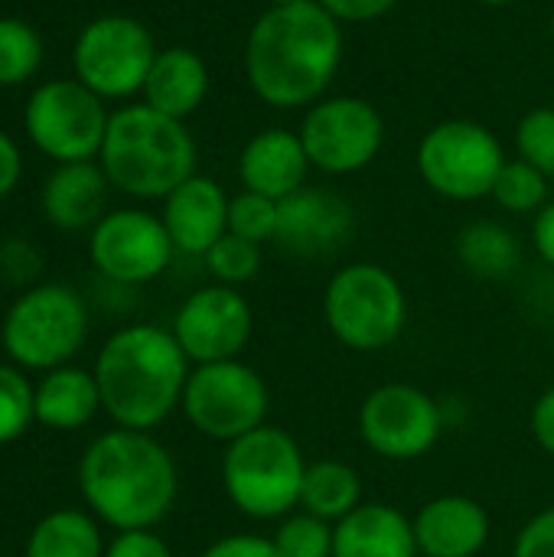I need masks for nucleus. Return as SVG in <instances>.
<instances>
[{
  "mask_svg": "<svg viewBox=\"0 0 554 557\" xmlns=\"http://www.w3.org/2000/svg\"><path fill=\"white\" fill-rule=\"evenodd\" d=\"M343 62V26L317 3L268 7L245 39L251 91L281 111L310 108L333 85Z\"/></svg>",
  "mask_w": 554,
  "mask_h": 557,
  "instance_id": "1",
  "label": "nucleus"
},
{
  "mask_svg": "<svg viewBox=\"0 0 554 557\" xmlns=\"http://www.w3.org/2000/svg\"><path fill=\"white\" fill-rule=\"evenodd\" d=\"M78 486L91 512L118 532L153 529L176 503V463L150 431H108L78 463Z\"/></svg>",
  "mask_w": 554,
  "mask_h": 557,
  "instance_id": "2",
  "label": "nucleus"
},
{
  "mask_svg": "<svg viewBox=\"0 0 554 557\" xmlns=\"http://www.w3.org/2000/svg\"><path fill=\"white\" fill-rule=\"evenodd\" d=\"M189 359L170 330L134 323L118 330L98 352L95 382L101 408L127 431H150L183 401Z\"/></svg>",
  "mask_w": 554,
  "mask_h": 557,
  "instance_id": "3",
  "label": "nucleus"
},
{
  "mask_svg": "<svg viewBox=\"0 0 554 557\" xmlns=\"http://www.w3.org/2000/svg\"><path fill=\"white\" fill-rule=\"evenodd\" d=\"M98 160L114 189L134 199H167L196 176V140L183 121L140 101L111 114Z\"/></svg>",
  "mask_w": 554,
  "mask_h": 557,
  "instance_id": "4",
  "label": "nucleus"
},
{
  "mask_svg": "<svg viewBox=\"0 0 554 557\" xmlns=\"http://www.w3.org/2000/svg\"><path fill=\"white\" fill-rule=\"evenodd\" d=\"M304 473V450L281 428L264 424L225 444L222 486L229 503L248 519H284L294 506H300Z\"/></svg>",
  "mask_w": 554,
  "mask_h": 557,
  "instance_id": "5",
  "label": "nucleus"
},
{
  "mask_svg": "<svg viewBox=\"0 0 554 557\" xmlns=\"http://www.w3.org/2000/svg\"><path fill=\"white\" fill-rule=\"evenodd\" d=\"M330 333L356 352L389 349L408 323V297L392 271L372 261L340 268L323 290Z\"/></svg>",
  "mask_w": 554,
  "mask_h": 557,
  "instance_id": "6",
  "label": "nucleus"
},
{
  "mask_svg": "<svg viewBox=\"0 0 554 557\" xmlns=\"http://www.w3.org/2000/svg\"><path fill=\"white\" fill-rule=\"evenodd\" d=\"M88 310L65 284L26 290L3 317V349L23 369H62L85 343Z\"/></svg>",
  "mask_w": 554,
  "mask_h": 557,
  "instance_id": "7",
  "label": "nucleus"
},
{
  "mask_svg": "<svg viewBox=\"0 0 554 557\" xmlns=\"http://www.w3.org/2000/svg\"><path fill=\"white\" fill-rule=\"evenodd\" d=\"M506 166L500 137L467 117L434 124L418 144V173L444 199L473 202L493 196L496 176Z\"/></svg>",
  "mask_w": 554,
  "mask_h": 557,
  "instance_id": "8",
  "label": "nucleus"
},
{
  "mask_svg": "<svg viewBox=\"0 0 554 557\" xmlns=\"http://www.w3.org/2000/svg\"><path fill=\"white\" fill-rule=\"evenodd\" d=\"M186 421L209 441L232 444L268 424L271 395L258 369L242 359L196 366L183 388Z\"/></svg>",
  "mask_w": 554,
  "mask_h": 557,
  "instance_id": "9",
  "label": "nucleus"
},
{
  "mask_svg": "<svg viewBox=\"0 0 554 557\" xmlns=\"http://www.w3.org/2000/svg\"><path fill=\"white\" fill-rule=\"evenodd\" d=\"M29 140L59 163H82L101 153L108 121L104 98H98L78 78L42 82L26 101Z\"/></svg>",
  "mask_w": 554,
  "mask_h": 557,
  "instance_id": "10",
  "label": "nucleus"
},
{
  "mask_svg": "<svg viewBox=\"0 0 554 557\" xmlns=\"http://www.w3.org/2000/svg\"><path fill=\"white\" fill-rule=\"evenodd\" d=\"M150 29L124 13L91 20L72 49V65L82 85L98 98H131L144 91L150 65L157 59Z\"/></svg>",
  "mask_w": 554,
  "mask_h": 557,
  "instance_id": "11",
  "label": "nucleus"
},
{
  "mask_svg": "<svg viewBox=\"0 0 554 557\" xmlns=\"http://www.w3.org/2000/svg\"><path fill=\"white\" fill-rule=\"evenodd\" d=\"M297 134L310 166L330 176H349L379 157L385 144V121L372 101L359 95H333L307 108Z\"/></svg>",
  "mask_w": 554,
  "mask_h": 557,
  "instance_id": "12",
  "label": "nucleus"
},
{
  "mask_svg": "<svg viewBox=\"0 0 554 557\" xmlns=\"http://www.w3.org/2000/svg\"><path fill=\"white\" fill-rule=\"evenodd\" d=\"M356 424L372 454L405 463L424 457L441 441L444 411L418 385L389 382L362 398Z\"/></svg>",
  "mask_w": 554,
  "mask_h": 557,
  "instance_id": "13",
  "label": "nucleus"
},
{
  "mask_svg": "<svg viewBox=\"0 0 554 557\" xmlns=\"http://www.w3.org/2000/svg\"><path fill=\"white\" fill-rule=\"evenodd\" d=\"M91 264L118 284H147L160 277L173 258V238L163 219L144 209L108 212L91 228Z\"/></svg>",
  "mask_w": 554,
  "mask_h": 557,
  "instance_id": "14",
  "label": "nucleus"
},
{
  "mask_svg": "<svg viewBox=\"0 0 554 557\" xmlns=\"http://www.w3.org/2000/svg\"><path fill=\"white\" fill-rule=\"evenodd\" d=\"M255 326V313L248 300L238 294V287L209 284L193 290L176 317H173V336L189 362H225L238 359V352L248 346Z\"/></svg>",
  "mask_w": 554,
  "mask_h": 557,
  "instance_id": "15",
  "label": "nucleus"
},
{
  "mask_svg": "<svg viewBox=\"0 0 554 557\" xmlns=\"http://www.w3.org/2000/svg\"><path fill=\"white\" fill-rule=\"evenodd\" d=\"M353 209L330 189H297L294 196L278 202V235L281 245L294 258H327L336 255L353 235Z\"/></svg>",
  "mask_w": 554,
  "mask_h": 557,
  "instance_id": "16",
  "label": "nucleus"
},
{
  "mask_svg": "<svg viewBox=\"0 0 554 557\" xmlns=\"http://www.w3.org/2000/svg\"><path fill=\"white\" fill-rule=\"evenodd\" d=\"M229 199L225 189L209 176H189L163 199V225L173 238V248L183 255L206 251L229 232Z\"/></svg>",
  "mask_w": 554,
  "mask_h": 557,
  "instance_id": "17",
  "label": "nucleus"
},
{
  "mask_svg": "<svg viewBox=\"0 0 554 557\" xmlns=\"http://www.w3.org/2000/svg\"><path fill=\"white\" fill-rule=\"evenodd\" d=\"M310 173V157L297 131L268 127L255 134L238 153V180L248 193L268 196L274 202L304 189Z\"/></svg>",
  "mask_w": 554,
  "mask_h": 557,
  "instance_id": "18",
  "label": "nucleus"
},
{
  "mask_svg": "<svg viewBox=\"0 0 554 557\" xmlns=\"http://www.w3.org/2000/svg\"><path fill=\"white\" fill-rule=\"evenodd\" d=\"M421 557H477L490 542V516L470 496H438L411 519Z\"/></svg>",
  "mask_w": 554,
  "mask_h": 557,
  "instance_id": "19",
  "label": "nucleus"
},
{
  "mask_svg": "<svg viewBox=\"0 0 554 557\" xmlns=\"http://www.w3.org/2000/svg\"><path fill=\"white\" fill-rule=\"evenodd\" d=\"M333 557H418L415 525L385 503H362L333 525Z\"/></svg>",
  "mask_w": 554,
  "mask_h": 557,
  "instance_id": "20",
  "label": "nucleus"
},
{
  "mask_svg": "<svg viewBox=\"0 0 554 557\" xmlns=\"http://www.w3.org/2000/svg\"><path fill=\"white\" fill-rule=\"evenodd\" d=\"M108 176L91 160L59 163V170L42 186V212L62 232L95 228L104 219Z\"/></svg>",
  "mask_w": 554,
  "mask_h": 557,
  "instance_id": "21",
  "label": "nucleus"
},
{
  "mask_svg": "<svg viewBox=\"0 0 554 557\" xmlns=\"http://www.w3.org/2000/svg\"><path fill=\"white\" fill-rule=\"evenodd\" d=\"M209 95V65L189 46H167L157 52L150 75L144 82V104L153 111L186 121L202 108Z\"/></svg>",
  "mask_w": 554,
  "mask_h": 557,
  "instance_id": "22",
  "label": "nucleus"
},
{
  "mask_svg": "<svg viewBox=\"0 0 554 557\" xmlns=\"http://www.w3.org/2000/svg\"><path fill=\"white\" fill-rule=\"evenodd\" d=\"M98 408L101 392L95 375L85 369H52L33 395L36 421L52 431H78L98 414Z\"/></svg>",
  "mask_w": 554,
  "mask_h": 557,
  "instance_id": "23",
  "label": "nucleus"
},
{
  "mask_svg": "<svg viewBox=\"0 0 554 557\" xmlns=\"http://www.w3.org/2000/svg\"><path fill=\"white\" fill-rule=\"evenodd\" d=\"M359 506H362V480L349 463H343V460L307 463L304 486H300V509L304 512L336 525L340 519H346Z\"/></svg>",
  "mask_w": 554,
  "mask_h": 557,
  "instance_id": "24",
  "label": "nucleus"
},
{
  "mask_svg": "<svg viewBox=\"0 0 554 557\" xmlns=\"http://www.w3.org/2000/svg\"><path fill=\"white\" fill-rule=\"evenodd\" d=\"M457 258L473 277L500 281L519 268L522 248H519V238L506 225L480 219V222L464 225V232L457 235Z\"/></svg>",
  "mask_w": 554,
  "mask_h": 557,
  "instance_id": "25",
  "label": "nucleus"
},
{
  "mask_svg": "<svg viewBox=\"0 0 554 557\" xmlns=\"http://www.w3.org/2000/svg\"><path fill=\"white\" fill-rule=\"evenodd\" d=\"M26 557H104V545L95 519L75 509H59L33 529Z\"/></svg>",
  "mask_w": 554,
  "mask_h": 557,
  "instance_id": "26",
  "label": "nucleus"
},
{
  "mask_svg": "<svg viewBox=\"0 0 554 557\" xmlns=\"http://www.w3.org/2000/svg\"><path fill=\"white\" fill-rule=\"evenodd\" d=\"M42 62V36L16 16H0V88L36 75Z\"/></svg>",
  "mask_w": 554,
  "mask_h": 557,
  "instance_id": "27",
  "label": "nucleus"
},
{
  "mask_svg": "<svg viewBox=\"0 0 554 557\" xmlns=\"http://www.w3.org/2000/svg\"><path fill=\"white\" fill-rule=\"evenodd\" d=\"M549 180L542 170H535L526 160H506V166L496 176L493 186V199L500 202V209L513 212V215H529V212H542L549 206Z\"/></svg>",
  "mask_w": 554,
  "mask_h": 557,
  "instance_id": "28",
  "label": "nucleus"
},
{
  "mask_svg": "<svg viewBox=\"0 0 554 557\" xmlns=\"http://www.w3.org/2000/svg\"><path fill=\"white\" fill-rule=\"evenodd\" d=\"M206 268L216 277V284L225 287H238L248 284L258 271H261V245L238 238L232 232H225L209 251H206Z\"/></svg>",
  "mask_w": 554,
  "mask_h": 557,
  "instance_id": "29",
  "label": "nucleus"
},
{
  "mask_svg": "<svg viewBox=\"0 0 554 557\" xmlns=\"http://www.w3.org/2000/svg\"><path fill=\"white\" fill-rule=\"evenodd\" d=\"M271 542L281 557H333V522L310 512L284 516Z\"/></svg>",
  "mask_w": 554,
  "mask_h": 557,
  "instance_id": "30",
  "label": "nucleus"
},
{
  "mask_svg": "<svg viewBox=\"0 0 554 557\" xmlns=\"http://www.w3.org/2000/svg\"><path fill=\"white\" fill-rule=\"evenodd\" d=\"M229 232L255 245L274 242L278 235V202L258 193H238L229 199Z\"/></svg>",
  "mask_w": 554,
  "mask_h": 557,
  "instance_id": "31",
  "label": "nucleus"
},
{
  "mask_svg": "<svg viewBox=\"0 0 554 557\" xmlns=\"http://www.w3.org/2000/svg\"><path fill=\"white\" fill-rule=\"evenodd\" d=\"M33 395L36 392L16 369L0 366V444L16 441L29 428V421L36 418Z\"/></svg>",
  "mask_w": 554,
  "mask_h": 557,
  "instance_id": "32",
  "label": "nucleus"
},
{
  "mask_svg": "<svg viewBox=\"0 0 554 557\" xmlns=\"http://www.w3.org/2000/svg\"><path fill=\"white\" fill-rule=\"evenodd\" d=\"M516 150L519 160L554 176V108H535L516 124Z\"/></svg>",
  "mask_w": 554,
  "mask_h": 557,
  "instance_id": "33",
  "label": "nucleus"
},
{
  "mask_svg": "<svg viewBox=\"0 0 554 557\" xmlns=\"http://www.w3.org/2000/svg\"><path fill=\"white\" fill-rule=\"evenodd\" d=\"M513 557H554V506L532 516L516 535Z\"/></svg>",
  "mask_w": 554,
  "mask_h": 557,
  "instance_id": "34",
  "label": "nucleus"
},
{
  "mask_svg": "<svg viewBox=\"0 0 554 557\" xmlns=\"http://www.w3.org/2000/svg\"><path fill=\"white\" fill-rule=\"evenodd\" d=\"M104 557H173V552L157 532L137 529V532H118Z\"/></svg>",
  "mask_w": 554,
  "mask_h": 557,
  "instance_id": "35",
  "label": "nucleus"
},
{
  "mask_svg": "<svg viewBox=\"0 0 554 557\" xmlns=\"http://www.w3.org/2000/svg\"><path fill=\"white\" fill-rule=\"evenodd\" d=\"M317 3L343 26V23H372L389 10H395L398 0H317Z\"/></svg>",
  "mask_w": 554,
  "mask_h": 557,
  "instance_id": "36",
  "label": "nucleus"
},
{
  "mask_svg": "<svg viewBox=\"0 0 554 557\" xmlns=\"http://www.w3.org/2000/svg\"><path fill=\"white\" fill-rule=\"evenodd\" d=\"M199 557H281L274 542L264 535H225L212 542Z\"/></svg>",
  "mask_w": 554,
  "mask_h": 557,
  "instance_id": "37",
  "label": "nucleus"
},
{
  "mask_svg": "<svg viewBox=\"0 0 554 557\" xmlns=\"http://www.w3.org/2000/svg\"><path fill=\"white\" fill-rule=\"evenodd\" d=\"M529 424H532L535 444H539L545 454H552L554 457V385L552 388H545V392L539 395V401L532 405Z\"/></svg>",
  "mask_w": 554,
  "mask_h": 557,
  "instance_id": "38",
  "label": "nucleus"
},
{
  "mask_svg": "<svg viewBox=\"0 0 554 557\" xmlns=\"http://www.w3.org/2000/svg\"><path fill=\"white\" fill-rule=\"evenodd\" d=\"M532 245H535L539 258L554 268V202H549L542 212H535V222H532Z\"/></svg>",
  "mask_w": 554,
  "mask_h": 557,
  "instance_id": "39",
  "label": "nucleus"
},
{
  "mask_svg": "<svg viewBox=\"0 0 554 557\" xmlns=\"http://www.w3.org/2000/svg\"><path fill=\"white\" fill-rule=\"evenodd\" d=\"M20 170H23V160H20V150L16 144L0 131V199L16 186L20 180Z\"/></svg>",
  "mask_w": 554,
  "mask_h": 557,
  "instance_id": "40",
  "label": "nucleus"
},
{
  "mask_svg": "<svg viewBox=\"0 0 554 557\" xmlns=\"http://www.w3.org/2000/svg\"><path fill=\"white\" fill-rule=\"evenodd\" d=\"M271 7H291V3H307V0H268Z\"/></svg>",
  "mask_w": 554,
  "mask_h": 557,
  "instance_id": "41",
  "label": "nucleus"
},
{
  "mask_svg": "<svg viewBox=\"0 0 554 557\" xmlns=\"http://www.w3.org/2000/svg\"><path fill=\"white\" fill-rule=\"evenodd\" d=\"M480 3H487V7H509V3H516V0H480Z\"/></svg>",
  "mask_w": 554,
  "mask_h": 557,
  "instance_id": "42",
  "label": "nucleus"
},
{
  "mask_svg": "<svg viewBox=\"0 0 554 557\" xmlns=\"http://www.w3.org/2000/svg\"><path fill=\"white\" fill-rule=\"evenodd\" d=\"M552 39H554V13H552Z\"/></svg>",
  "mask_w": 554,
  "mask_h": 557,
  "instance_id": "43",
  "label": "nucleus"
},
{
  "mask_svg": "<svg viewBox=\"0 0 554 557\" xmlns=\"http://www.w3.org/2000/svg\"><path fill=\"white\" fill-rule=\"evenodd\" d=\"M418 557H421V555H418Z\"/></svg>",
  "mask_w": 554,
  "mask_h": 557,
  "instance_id": "44",
  "label": "nucleus"
}]
</instances>
